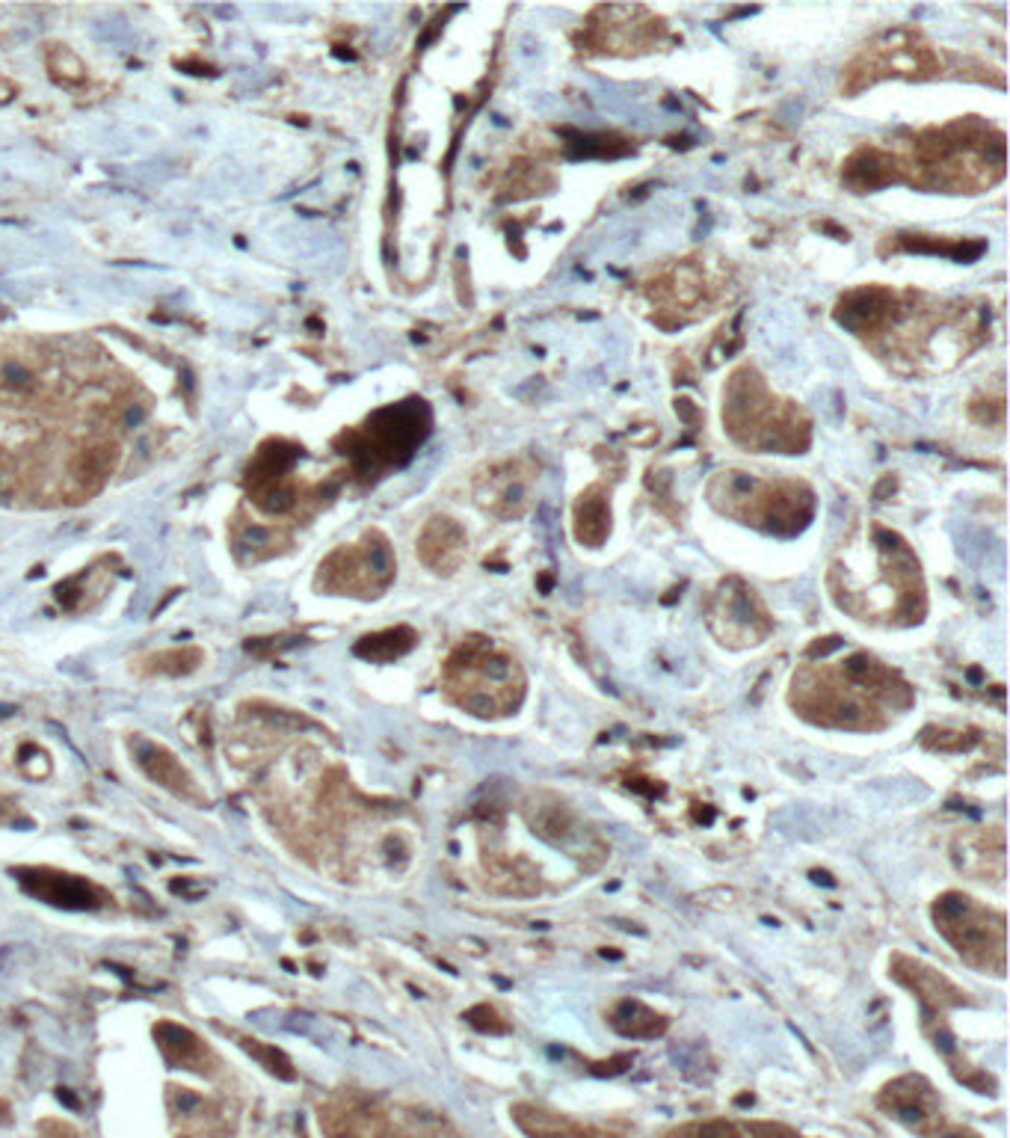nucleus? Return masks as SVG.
<instances>
[{
  "mask_svg": "<svg viewBox=\"0 0 1010 1138\" xmlns=\"http://www.w3.org/2000/svg\"><path fill=\"white\" fill-rule=\"evenodd\" d=\"M937 928L946 934L960 955L987 970L989 960L996 972H1005V919L993 917L984 907H978L969 896L948 893L934 907Z\"/></svg>",
  "mask_w": 1010,
  "mask_h": 1138,
  "instance_id": "1",
  "label": "nucleus"
},
{
  "mask_svg": "<svg viewBox=\"0 0 1010 1138\" xmlns=\"http://www.w3.org/2000/svg\"><path fill=\"white\" fill-rule=\"evenodd\" d=\"M880 1106L918 1133H930V1127L939 1124V1100L922 1076L895 1079L892 1086H886V1091L880 1094Z\"/></svg>",
  "mask_w": 1010,
  "mask_h": 1138,
  "instance_id": "2",
  "label": "nucleus"
},
{
  "mask_svg": "<svg viewBox=\"0 0 1010 1138\" xmlns=\"http://www.w3.org/2000/svg\"><path fill=\"white\" fill-rule=\"evenodd\" d=\"M19 875L24 889L48 905L69 907V910H93L101 905V889L81 875H63L53 869H24Z\"/></svg>",
  "mask_w": 1010,
  "mask_h": 1138,
  "instance_id": "3",
  "label": "nucleus"
},
{
  "mask_svg": "<svg viewBox=\"0 0 1010 1138\" xmlns=\"http://www.w3.org/2000/svg\"><path fill=\"white\" fill-rule=\"evenodd\" d=\"M892 970L895 979L906 984L918 996L922 1008H925V1020H942L948 1005H960L963 1002V993L951 981L942 979L939 972L927 970L925 964H918V960L895 958Z\"/></svg>",
  "mask_w": 1010,
  "mask_h": 1138,
  "instance_id": "4",
  "label": "nucleus"
},
{
  "mask_svg": "<svg viewBox=\"0 0 1010 1138\" xmlns=\"http://www.w3.org/2000/svg\"><path fill=\"white\" fill-rule=\"evenodd\" d=\"M131 750L137 756L139 768L146 771L151 780L160 783L163 789L175 791L181 798H193L196 795V780L190 777L187 768L181 765V759L175 753H169L167 748H160L155 741H143V738H134Z\"/></svg>",
  "mask_w": 1010,
  "mask_h": 1138,
  "instance_id": "5",
  "label": "nucleus"
},
{
  "mask_svg": "<svg viewBox=\"0 0 1010 1138\" xmlns=\"http://www.w3.org/2000/svg\"><path fill=\"white\" fill-rule=\"evenodd\" d=\"M155 1041L160 1043V1050L167 1055V1062L172 1067H184V1070H205V1062H208V1046L202 1043L199 1034H193L190 1029L179 1026V1022H158L155 1026Z\"/></svg>",
  "mask_w": 1010,
  "mask_h": 1138,
  "instance_id": "6",
  "label": "nucleus"
},
{
  "mask_svg": "<svg viewBox=\"0 0 1010 1138\" xmlns=\"http://www.w3.org/2000/svg\"><path fill=\"white\" fill-rule=\"evenodd\" d=\"M463 531L453 525L451 519H436L422 537V558L430 567L451 569L463 558Z\"/></svg>",
  "mask_w": 1010,
  "mask_h": 1138,
  "instance_id": "7",
  "label": "nucleus"
},
{
  "mask_svg": "<svg viewBox=\"0 0 1010 1138\" xmlns=\"http://www.w3.org/2000/svg\"><path fill=\"white\" fill-rule=\"evenodd\" d=\"M611 1026L625 1038H655L667 1029V1020L661 1014L649 1012L643 1002L622 1000L611 1014Z\"/></svg>",
  "mask_w": 1010,
  "mask_h": 1138,
  "instance_id": "8",
  "label": "nucleus"
},
{
  "mask_svg": "<svg viewBox=\"0 0 1010 1138\" xmlns=\"http://www.w3.org/2000/svg\"><path fill=\"white\" fill-rule=\"evenodd\" d=\"M412 643H415L412 629L398 626V629H389V632L362 638V641L356 643V655L368 658V662H391V658H398V655H403L406 650H412Z\"/></svg>",
  "mask_w": 1010,
  "mask_h": 1138,
  "instance_id": "9",
  "label": "nucleus"
},
{
  "mask_svg": "<svg viewBox=\"0 0 1010 1138\" xmlns=\"http://www.w3.org/2000/svg\"><path fill=\"white\" fill-rule=\"evenodd\" d=\"M531 822H534L539 836L551 845H569L575 843V839H581L579 824H575V819H572L563 807H543L539 815L537 812L531 815Z\"/></svg>",
  "mask_w": 1010,
  "mask_h": 1138,
  "instance_id": "10",
  "label": "nucleus"
},
{
  "mask_svg": "<svg viewBox=\"0 0 1010 1138\" xmlns=\"http://www.w3.org/2000/svg\"><path fill=\"white\" fill-rule=\"evenodd\" d=\"M117 465V451L110 445H95V448H86L74 457L72 472L81 484H101L107 474L113 472Z\"/></svg>",
  "mask_w": 1010,
  "mask_h": 1138,
  "instance_id": "11",
  "label": "nucleus"
},
{
  "mask_svg": "<svg viewBox=\"0 0 1010 1138\" xmlns=\"http://www.w3.org/2000/svg\"><path fill=\"white\" fill-rule=\"evenodd\" d=\"M202 662V653L196 646H179V650H167V653H155L148 658V674L163 676H187L193 674Z\"/></svg>",
  "mask_w": 1010,
  "mask_h": 1138,
  "instance_id": "12",
  "label": "nucleus"
},
{
  "mask_svg": "<svg viewBox=\"0 0 1010 1138\" xmlns=\"http://www.w3.org/2000/svg\"><path fill=\"white\" fill-rule=\"evenodd\" d=\"M243 1046H246V1053L253 1055L255 1062H261V1065L273 1076H279V1079H294L296 1076L294 1067H291V1058H288L282 1050H276L273 1043H258L243 1038Z\"/></svg>",
  "mask_w": 1010,
  "mask_h": 1138,
  "instance_id": "13",
  "label": "nucleus"
},
{
  "mask_svg": "<svg viewBox=\"0 0 1010 1138\" xmlns=\"http://www.w3.org/2000/svg\"><path fill=\"white\" fill-rule=\"evenodd\" d=\"M48 65H51L53 77L63 86H81L86 81L84 63L69 48H53V53L48 57Z\"/></svg>",
  "mask_w": 1010,
  "mask_h": 1138,
  "instance_id": "14",
  "label": "nucleus"
},
{
  "mask_svg": "<svg viewBox=\"0 0 1010 1138\" xmlns=\"http://www.w3.org/2000/svg\"><path fill=\"white\" fill-rule=\"evenodd\" d=\"M33 386H36V377H33V371L24 365V362H19V359H7L3 365H0V389L3 391H10V395H24V391H31Z\"/></svg>",
  "mask_w": 1010,
  "mask_h": 1138,
  "instance_id": "15",
  "label": "nucleus"
},
{
  "mask_svg": "<svg viewBox=\"0 0 1010 1138\" xmlns=\"http://www.w3.org/2000/svg\"><path fill=\"white\" fill-rule=\"evenodd\" d=\"M258 507L270 517H279V513H288L294 507V489L282 481H273V484H264V489L258 493Z\"/></svg>",
  "mask_w": 1010,
  "mask_h": 1138,
  "instance_id": "16",
  "label": "nucleus"
},
{
  "mask_svg": "<svg viewBox=\"0 0 1010 1138\" xmlns=\"http://www.w3.org/2000/svg\"><path fill=\"white\" fill-rule=\"evenodd\" d=\"M469 1020L477 1029H484V1032H507V1022H501V1017L489 1005H477L474 1012H469Z\"/></svg>",
  "mask_w": 1010,
  "mask_h": 1138,
  "instance_id": "17",
  "label": "nucleus"
},
{
  "mask_svg": "<svg viewBox=\"0 0 1010 1138\" xmlns=\"http://www.w3.org/2000/svg\"><path fill=\"white\" fill-rule=\"evenodd\" d=\"M39 1129H42V1138H84L77 1129L63 1124V1121H42Z\"/></svg>",
  "mask_w": 1010,
  "mask_h": 1138,
  "instance_id": "18",
  "label": "nucleus"
},
{
  "mask_svg": "<svg viewBox=\"0 0 1010 1138\" xmlns=\"http://www.w3.org/2000/svg\"><path fill=\"white\" fill-rule=\"evenodd\" d=\"M267 540H270V534H267L264 528H246V534H243V546L258 548V546H264Z\"/></svg>",
  "mask_w": 1010,
  "mask_h": 1138,
  "instance_id": "19",
  "label": "nucleus"
},
{
  "mask_svg": "<svg viewBox=\"0 0 1010 1138\" xmlns=\"http://www.w3.org/2000/svg\"><path fill=\"white\" fill-rule=\"evenodd\" d=\"M12 95H15V86H12L10 81H3V77H0V105H7Z\"/></svg>",
  "mask_w": 1010,
  "mask_h": 1138,
  "instance_id": "20",
  "label": "nucleus"
},
{
  "mask_svg": "<svg viewBox=\"0 0 1010 1138\" xmlns=\"http://www.w3.org/2000/svg\"><path fill=\"white\" fill-rule=\"evenodd\" d=\"M939 1138H978L975 1133H969V1129H948V1133H942Z\"/></svg>",
  "mask_w": 1010,
  "mask_h": 1138,
  "instance_id": "21",
  "label": "nucleus"
},
{
  "mask_svg": "<svg viewBox=\"0 0 1010 1138\" xmlns=\"http://www.w3.org/2000/svg\"><path fill=\"white\" fill-rule=\"evenodd\" d=\"M0 493H3V472H0Z\"/></svg>",
  "mask_w": 1010,
  "mask_h": 1138,
  "instance_id": "22",
  "label": "nucleus"
},
{
  "mask_svg": "<svg viewBox=\"0 0 1010 1138\" xmlns=\"http://www.w3.org/2000/svg\"><path fill=\"white\" fill-rule=\"evenodd\" d=\"M0 815H3V807H0Z\"/></svg>",
  "mask_w": 1010,
  "mask_h": 1138,
  "instance_id": "23",
  "label": "nucleus"
}]
</instances>
